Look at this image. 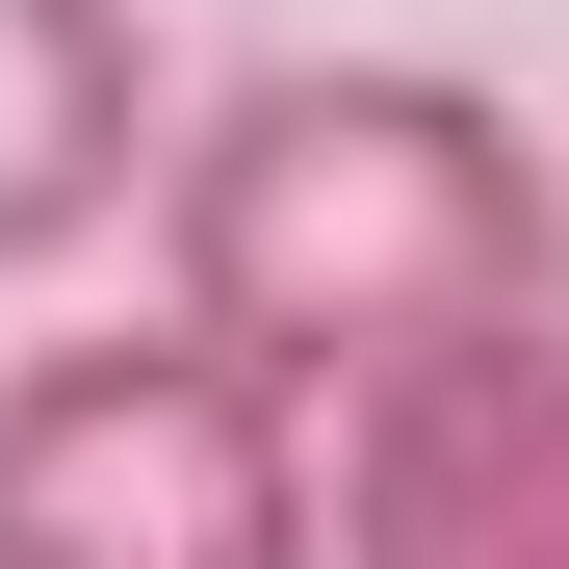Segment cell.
Instances as JSON below:
<instances>
[{
  "label": "cell",
  "instance_id": "obj_1",
  "mask_svg": "<svg viewBox=\"0 0 569 569\" xmlns=\"http://www.w3.org/2000/svg\"><path fill=\"white\" fill-rule=\"evenodd\" d=\"M130 233H156V311H208L311 415L389 389V362H440V337L569 311V181H543V130L492 78H440V52H259L233 104L156 130Z\"/></svg>",
  "mask_w": 569,
  "mask_h": 569
},
{
  "label": "cell",
  "instance_id": "obj_2",
  "mask_svg": "<svg viewBox=\"0 0 569 569\" xmlns=\"http://www.w3.org/2000/svg\"><path fill=\"white\" fill-rule=\"evenodd\" d=\"M0 569H337V415L208 311L0 362Z\"/></svg>",
  "mask_w": 569,
  "mask_h": 569
},
{
  "label": "cell",
  "instance_id": "obj_3",
  "mask_svg": "<svg viewBox=\"0 0 569 569\" xmlns=\"http://www.w3.org/2000/svg\"><path fill=\"white\" fill-rule=\"evenodd\" d=\"M337 569H569V311L337 389Z\"/></svg>",
  "mask_w": 569,
  "mask_h": 569
},
{
  "label": "cell",
  "instance_id": "obj_4",
  "mask_svg": "<svg viewBox=\"0 0 569 569\" xmlns=\"http://www.w3.org/2000/svg\"><path fill=\"white\" fill-rule=\"evenodd\" d=\"M156 208V27L130 0H0V284Z\"/></svg>",
  "mask_w": 569,
  "mask_h": 569
}]
</instances>
